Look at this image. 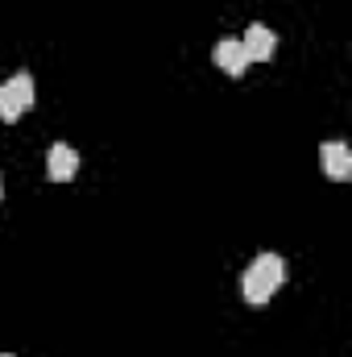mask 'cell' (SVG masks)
I'll return each mask as SVG.
<instances>
[{"label":"cell","mask_w":352,"mask_h":357,"mask_svg":"<svg viewBox=\"0 0 352 357\" xmlns=\"http://www.w3.org/2000/svg\"><path fill=\"white\" fill-rule=\"evenodd\" d=\"M286 282V262L278 254H257L245 274H241V287H245V299L249 303H269V295Z\"/></svg>","instance_id":"6da1fadb"},{"label":"cell","mask_w":352,"mask_h":357,"mask_svg":"<svg viewBox=\"0 0 352 357\" xmlns=\"http://www.w3.org/2000/svg\"><path fill=\"white\" fill-rule=\"evenodd\" d=\"M75 171H79V154L67 142H54L50 154H46V175L54 183H67V178H75Z\"/></svg>","instance_id":"7a4b0ae2"},{"label":"cell","mask_w":352,"mask_h":357,"mask_svg":"<svg viewBox=\"0 0 352 357\" xmlns=\"http://www.w3.org/2000/svg\"><path fill=\"white\" fill-rule=\"evenodd\" d=\"M241 46H245V59H249V63H265V59H273L278 38H273L269 25H249L245 38H241Z\"/></svg>","instance_id":"3957f363"},{"label":"cell","mask_w":352,"mask_h":357,"mask_svg":"<svg viewBox=\"0 0 352 357\" xmlns=\"http://www.w3.org/2000/svg\"><path fill=\"white\" fill-rule=\"evenodd\" d=\"M211 59H216V67H224L232 79H237V75H245V67H249L245 46H241L237 38H220V42H216V50H211Z\"/></svg>","instance_id":"277c9868"},{"label":"cell","mask_w":352,"mask_h":357,"mask_svg":"<svg viewBox=\"0 0 352 357\" xmlns=\"http://www.w3.org/2000/svg\"><path fill=\"white\" fill-rule=\"evenodd\" d=\"M323 171H328V178H336V183L352 178V150H349V142H328V146H323Z\"/></svg>","instance_id":"5b68a950"},{"label":"cell","mask_w":352,"mask_h":357,"mask_svg":"<svg viewBox=\"0 0 352 357\" xmlns=\"http://www.w3.org/2000/svg\"><path fill=\"white\" fill-rule=\"evenodd\" d=\"M4 91H8L25 112H29V104H33V75H29V71H17V75L4 84Z\"/></svg>","instance_id":"8992f818"},{"label":"cell","mask_w":352,"mask_h":357,"mask_svg":"<svg viewBox=\"0 0 352 357\" xmlns=\"http://www.w3.org/2000/svg\"><path fill=\"white\" fill-rule=\"evenodd\" d=\"M21 116H25V108H21V104L8 96V91L0 88V121H4V125H17Z\"/></svg>","instance_id":"52a82bcc"},{"label":"cell","mask_w":352,"mask_h":357,"mask_svg":"<svg viewBox=\"0 0 352 357\" xmlns=\"http://www.w3.org/2000/svg\"><path fill=\"white\" fill-rule=\"evenodd\" d=\"M0 195H4V183H0Z\"/></svg>","instance_id":"ba28073f"},{"label":"cell","mask_w":352,"mask_h":357,"mask_svg":"<svg viewBox=\"0 0 352 357\" xmlns=\"http://www.w3.org/2000/svg\"><path fill=\"white\" fill-rule=\"evenodd\" d=\"M0 357H13V354H0Z\"/></svg>","instance_id":"9c48e42d"}]
</instances>
